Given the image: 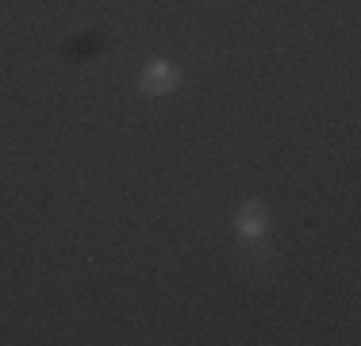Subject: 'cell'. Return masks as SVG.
I'll return each mask as SVG.
<instances>
[{
	"label": "cell",
	"mask_w": 361,
	"mask_h": 346,
	"mask_svg": "<svg viewBox=\"0 0 361 346\" xmlns=\"http://www.w3.org/2000/svg\"><path fill=\"white\" fill-rule=\"evenodd\" d=\"M238 227H242L246 235H262L265 231V211L262 208H246L242 220H238Z\"/></svg>",
	"instance_id": "2"
},
{
	"label": "cell",
	"mask_w": 361,
	"mask_h": 346,
	"mask_svg": "<svg viewBox=\"0 0 361 346\" xmlns=\"http://www.w3.org/2000/svg\"><path fill=\"white\" fill-rule=\"evenodd\" d=\"M173 69L166 66V62H154V66L147 69V89L150 93H169V89H173Z\"/></svg>",
	"instance_id": "1"
}]
</instances>
